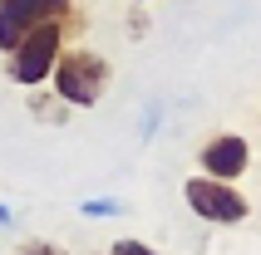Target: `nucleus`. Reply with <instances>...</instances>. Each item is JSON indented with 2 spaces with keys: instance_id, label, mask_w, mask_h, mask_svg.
Masks as SVG:
<instances>
[{
  "instance_id": "obj_1",
  "label": "nucleus",
  "mask_w": 261,
  "mask_h": 255,
  "mask_svg": "<svg viewBox=\"0 0 261 255\" xmlns=\"http://www.w3.org/2000/svg\"><path fill=\"white\" fill-rule=\"evenodd\" d=\"M49 79H55V93L69 103V108H94V103L103 99L109 79H114V69H109V59H103L99 49L69 44V49H59Z\"/></svg>"
},
{
  "instance_id": "obj_2",
  "label": "nucleus",
  "mask_w": 261,
  "mask_h": 255,
  "mask_svg": "<svg viewBox=\"0 0 261 255\" xmlns=\"http://www.w3.org/2000/svg\"><path fill=\"white\" fill-rule=\"evenodd\" d=\"M64 35H69L64 25H40V29H30L25 40L5 54V79L20 84V88H40L44 79L55 74V59H59V49H64Z\"/></svg>"
},
{
  "instance_id": "obj_3",
  "label": "nucleus",
  "mask_w": 261,
  "mask_h": 255,
  "mask_svg": "<svg viewBox=\"0 0 261 255\" xmlns=\"http://www.w3.org/2000/svg\"><path fill=\"white\" fill-rule=\"evenodd\" d=\"M40 25L74 29L79 25L74 0H0V49H5V54L25 40L30 29H40Z\"/></svg>"
},
{
  "instance_id": "obj_4",
  "label": "nucleus",
  "mask_w": 261,
  "mask_h": 255,
  "mask_svg": "<svg viewBox=\"0 0 261 255\" xmlns=\"http://www.w3.org/2000/svg\"><path fill=\"white\" fill-rule=\"evenodd\" d=\"M182 201L192 206V216H202V221H212V226H242L251 216V201L237 192L232 182H217V177H188V186H182Z\"/></svg>"
},
{
  "instance_id": "obj_5",
  "label": "nucleus",
  "mask_w": 261,
  "mask_h": 255,
  "mask_svg": "<svg viewBox=\"0 0 261 255\" xmlns=\"http://www.w3.org/2000/svg\"><path fill=\"white\" fill-rule=\"evenodd\" d=\"M197 167L207 177H217V182H237L251 167V142L242 133H212L202 142V152H197Z\"/></svg>"
},
{
  "instance_id": "obj_6",
  "label": "nucleus",
  "mask_w": 261,
  "mask_h": 255,
  "mask_svg": "<svg viewBox=\"0 0 261 255\" xmlns=\"http://www.w3.org/2000/svg\"><path fill=\"white\" fill-rule=\"evenodd\" d=\"M25 103H30V113L40 118V123H64L69 118V103L59 99V93H25Z\"/></svg>"
},
{
  "instance_id": "obj_7",
  "label": "nucleus",
  "mask_w": 261,
  "mask_h": 255,
  "mask_svg": "<svg viewBox=\"0 0 261 255\" xmlns=\"http://www.w3.org/2000/svg\"><path fill=\"white\" fill-rule=\"evenodd\" d=\"M128 206L118 197H84L79 201V216H89V221H109V216H123Z\"/></svg>"
},
{
  "instance_id": "obj_8",
  "label": "nucleus",
  "mask_w": 261,
  "mask_h": 255,
  "mask_svg": "<svg viewBox=\"0 0 261 255\" xmlns=\"http://www.w3.org/2000/svg\"><path fill=\"white\" fill-rule=\"evenodd\" d=\"M15 255H69L64 245H55V241H25Z\"/></svg>"
},
{
  "instance_id": "obj_9",
  "label": "nucleus",
  "mask_w": 261,
  "mask_h": 255,
  "mask_svg": "<svg viewBox=\"0 0 261 255\" xmlns=\"http://www.w3.org/2000/svg\"><path fill=\"white\" fill-rule=\"evenodd\" d=\"M109 255H163V250H153V245H143V241H118Z\"/></svg>"
},
{
  "instance_id": "obj_10",
  "label": "nucleus",
  "mask_w": 261,
  "mask_h": 255,
  "mask_svg": "<svg viewBox=\"0 0 261 255\" xmlns=\"http://www.w3.org/2000/svg\"><path fill=\"white\" fill-rule=\"evenodd\" d=\"M5 226H15V211L5 206V201H0V231H5Z\"/></svg>"
},
{
  "instance_id": "obj_11",
  "label": "nucleus",
  "mask_w": 261,
  "mask_h": 255,
  "mask_svg": "<svg viewBox=\"0 0 261 255\" xmlns=\"http://www.w3.org/2000/svg\"><path fill=\"white\" fill-rule=\"evenodd\" d=\"M133 5H153V0H133Z\"/></svg>"
}]
</instances>
